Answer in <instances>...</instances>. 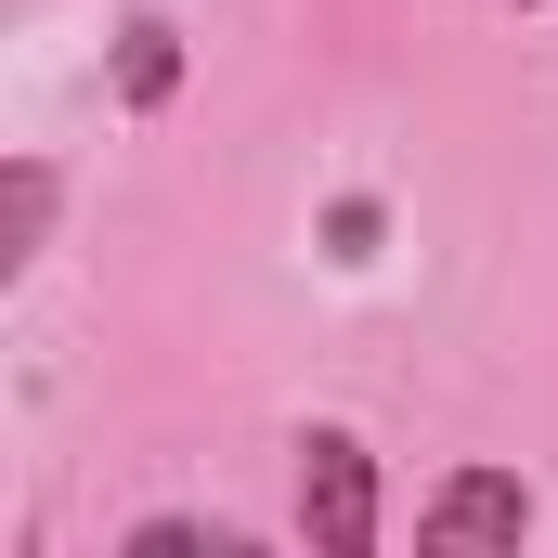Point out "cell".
<instances>
[{"label": "cell", "instance_id": "277c9868", "mask_svg": "<svg viewBox=\"0 0 558 558\" xmlns=\"http://www.w3.org/2000/svg\"><path fill=\"white\" fill-rule=\"evenodd\" d=\"M39 234H52V169H39V156H13V169H0V274H26V260H39Z\"/></svg>", "mask_w": 558, "mask_h": 558}, {"label": "cell", "instance_id": "3957f363", "mask_svg": "<svg viewBox=\"0 0 558 558\" xmlns=\"http://www.w3.org/2000/svg\"><path fill=\"white\" fill-rule=\"evenodd\" d=\"M182 92V26L169 13H131L118 26V105H169Z\"/></svg>", "mask_w": 558, "mask_h": 558}, {"label": "cell", "instance_id": "8992f818", "mask_svg": "<svg viewBox=\"0 0 558 558\" xmlns=\"http://www.w3.org/2000/svg\"><path fill=\"white\" fill-rule=\"evenodd\" d=\"M325 247H338V260H377V195H338V208H325Z\"/></svg>", "mask_w": 558, "mask_h": 558}, {"label": "cell", "instance_id": "5b68a950", "mask_svg": "<svg viewBox=\"0 0 558 558\" xmlns=\"http://www.w3.org/2000/svg\"><path fill=\"white\" fill-rule=\"evenodd\" d=\"M131 558H247V533L234 520H143Z\"/></svg>", "mask_w": 558, "mask_h": 558}, {"label": "cell", "instance_id": "6da1fadb", "mask_svg": "<svg viewBox=\"0 0 558 558\" xmlns=\"http://www.w3.org/2000/svg\"><path fill=\"white\" fill-rule=\"evenodd\" d=\"M299 533H312V558L377 546V454L351 428H299Z\"/></svg>", "mask_w": 558, "mask_h": 558}, {"label": "cell", "instance_id": "7a4b0ae2", "mask_svg": "<svg viewBox=\"0 0 558 558\" xmlns=\"http://www.w3.org/2000/svg\"><path fill=\"white\" fill-rule=\"evenodd\" d=\"M416 546L428 558H468V546H533V481L507 468H454L441 494L416 507Z\"/></svg>", "mask_w": 558, "mask_h": 558}]
</instances>
